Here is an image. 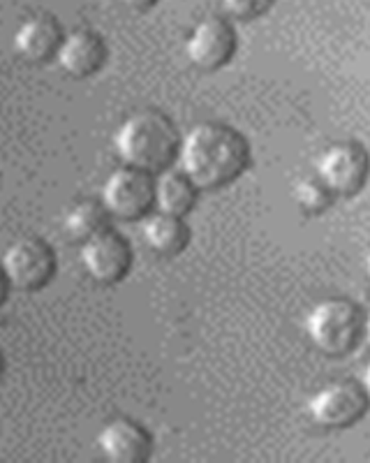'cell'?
I'll list each match as a JSON object with an SVG mask.
<instances>
[{
	"instance_id": "obj_12",
	"label": "cell",
	"mask_w": 370,
	"mask_h": 463,
	"mask_svg": "<svg viewBox=\"0 0 370 463\" xmlns=\"http://www.w3.org/2000/svg\"><path fill=\"white\" fill-rule=\"evenodd\" d=\"M63 35V28L51 14H32L26 22L19 24L14 37H12V44L23 61L42 65L56 56Z\"/></svg>"
},
{
	"instance_id": "obj_6",
	"label": "cell",
	"mask_w": 370,
	"mask_h": 463,
	"mask_svg": "<svg viewBox=\"0 0 370 463\" xmlns=\"http://www.w3.org/2000/svg\"><path fill=\"white\" fill-rule=\"evenodd\" d=\"M306 411L319 429H349L368 411V394L361 384L338 380L319 387L308 399Z\"/></svg>"
},
{
	"instance_id": "obj_1",
	"label": "cell",
	"mask_w": 370,
	"mask_h": 463,
	"mask_svg": "<svg viewBox=\"0 0 370 463\" xmlns=\"http://www.w3.org/2000/svg\"><path fill=\"white\" fill-rule=\"evenodd\" d=\"M176 160L197 190H217L250 167L248 139L225 123H199L180 137Z\"/></svg>"
},
{
	"instance_id": "obj_3",
	"label": "cell",
	"mask_w": 370,
	"mask_h": 463,
	"mask_svg": "<svg viewBox=\"0 0 370 463\" xmlns=\"http://www.w3.org/2000/svg\"><path fill=\"white\" fill-rule=\"evenodd\" d=\"M365 316L349 299H324L306 317V336L327 357H345L361 343Z\"/></svg>"
},
{
	"instance_id": "obj_11",
	"label": "cell",
	"mask_w": 370,
	"mask_h": 463,
	"mask_svg": "<svg viewBox=\"0 0 370 463\" xmlns=\"http://www.w3.org/2000/svg\"><path fill=\"white\" fill-rule=\"evenodd\" d=\"M53 58L65 74L74 80H86L90 74L100 72V68L105 65L106 44L100 33L77 28L72 33H65Z\"/></svg>"
},
{
	"instance_id": "obj_13",
	"label": "cell",
	"mask_w": 370,
	"mask_h": 463,
	"mask_svg": "<svg viewBox=\"0 0 370 463\" xmlns=\"http://www.w3.org/2000/svg\"><path fill=\"white\" fill-rule=\"evenodd\" d=\"M142 221L143 241L153 253L162 255V258H174V255L183 253L190 243V230L183 218L155 211L151 216H143Z\"/></svg>"
},
{
	"instance_id": "obj_2",
	"label": "cell",
	"mask_w": 370,
	"mask_h": 463,
	"mask_svg": "<svg viewBox=\"0 0 370 463\" xmlns=\"http://www.w3.org/2000/svg\"><path fill=\"white\" fill-rule=\"evenodd\" d=\"M180 135L174 121L162 111H134L116 128L114 148L123 165L158 174L170 167L179 153Z\"/></svg>"
},
{
	"instance_id": "obj_9",
	"label": "cell",
	"mask_w": 370,
	"mask_h": 463,
	"mask_svg": "<svg viewBox=\"0 0 370 463\" xmlns=\"http://www.w3.org/2000/svg\"><path fill=\"white\" fill-rule=\"evenodd\" d=\"M236 47L232 24L222 16H207L185 37V58L201 72H216L232 61Z\"/></svg>"
},
{
	"instance_id": "obj_10",
	"label": "cell",
	"mask_w": 370,
	"mask_h": 463,
	"mask_svg": "<svg viewBox=\"0 0 370 463\" xmlns=\"http://www.w3.org/2000/svg\"><path fill=\"white\" fill-rule=\"evenodd\" d=\"M96 445L111 463H143L153 452L151 433L130 417H114L102 424Z\"/></svg>"
},
{
	"instance_id": "obj_20",
	"label": "cell",
	"mask_w": 370,
	"mask_h": 463,
	"mask_svg": "<svg viewBox=\"0 0 370 463\" xmlns=\"http://www.w3.org/2000/svg\"><path fill=\"white\" fill-rule=\"evenodd\" d=\"M3 375H5V357L0 353V380H3Z\"/></svg>"
},
{
	"instance_id": "obj_7",
	"label": "cell",
	"mask_w": 370,
	"mask_h": 463,
	"mask_svg": "<svg viewBox=\"0 0 370 463\" xmlns=\"http://www.w3.org/2000/svg\"><path fill=\"white\" fill-rule=\"evenodd\" d=\"M315 176L331 195H356L368 179V153L355 142L333 144L315 163Z\"/></svg>"
},
{
	"instance_id": "obj_15",
	"label": "cell",
	"mask_w": 370,
	"mask_h": 463,
	"mask_svg": "<svg viewBox=\"0 0 370 463\" xmlns=\"http://www.w3.org/2000/svg\"><path fill=\"white\" fill-rule=\"evenodd\" d=\"M106 221H109V213H106L100 202L84 200L79 204H74L65 213L63 230L68 234V239L81 243L93 237V234H97V232L105 230Z\"/></svg>"
},
{
	"instance_id": "obj_16",
	"label": "cell",
	"mask_w": 370,
	"mask_h": 463,
	"mask_svg": "<svg viewBox=\"0 0 370 463\" xmlns=\"http://www.w3.org/2000/svg\"><path fill=\"white\" fill-rule=\"evenodd\" d=\"M291 195H294L296 206H299L303 213H310V216L327 211L328 204L333 202V195L318 176H303V179L296 181Z\"/></svg>"
},
{
	"instance_id": "obj_19",
	"label": "cell",
	"mask_w": 370,
	"mask_h": 463,
	"mask_svg": "<svg viewBox=\"0 0 370 463\" xmlns=\"http://www.w3.org/2000/svg\"><path fill=\"white\" fill-rule=\"evenodd\" d=\"M7 295H10V283H7L5 274H3V269H0V306L5 304Z\"/></svg>"
},
{
	"instance_id": "obj_4",
	"label": "cell",
	"mask_w": 370,
	"mask_h": 463,
	"mask_svg": "<svg viewBox=\"0 0 370 463\" xmlns=\"http://www.w3.org/2000/svg\"><path fill=\"white\" fill-rule=\"evenodd\" d=\"M10 289L37 292L49 285L59 271V260L53 248L40 237H22L12 241L0 258Z\"/></svg>"
},
{
	"instance_id": "obj_8",
	"label": "cell",
	"mask_w": 370,
	"mask_h": 463,
	"mask_svg": "<svg viewBox=\"0 0 370 463\" xmlns=\"http://www.w3.org/2000/svg\"><path fill=\"white\" fill-rule=\"evenodd\" d=\"M81 267L100 285L121 283L133 269V246L123 234L105 227L81 241Z\"/></svg>"
},
{
	"instance_id": "obj_18",
	"label": "cell",
	"mask_w": 370,
	"mask_h": 463,
	"mask_svg": "<svg viewBox=\"0 0 370 463\" xmlns=\"http://www.w3.org/2000/svg\"><path fill=\"white\" fill-rule=\"evenodd\" d=\"M118 3H121L123 7H127V10L143 12V10H151L158 0H118Z\"/></svg>"
},
{
	"instance_id": "obj_17",
	"label": "cell",
	"mask_w": 370,
	"mask_h": 463,
	"mask_svg": "<svg viewBox=\"0 0 370 463\" xmlns=\"http://www.w3.org/2000/svg\"><path fill=\"white\" fill-rule=\"evenodd\" d=\"M220 3L222 10L238 22H253L273 5V0H220Z\"/></svg>"
},
{
	"instance_id": "obj_14",
	"label": "cell",
	"mask_w": 370,
	"mask_h": 463,
	"mask_svg": "<svg viewBox=\"0 0 370 463\" xmlns=\"http://www.w3.org/2000/svg\"><path fill=\"white\" fill-rule=\"evenodd\" d=\"M197 193L199 190L188 181V176L180 169L179 172L162 169V172H158V179L153 181V206L162 213L183 218L195 206Z\"/></svg>"
},
{
	"instance_id": "obj_5",
	"label": "cell",
	"mask_w": 370,
	"mask_h": 463,
	"mask_svg": "<svg viewBox=\"0 0 370 463\" xmlns=\"http://www.w3.org/2000/svg\"><path fill=\"white\" fill-rule=\"evenodd\" d=\"M102 206L118 221H142L153 209V179L134 167L114 169L102 184Z\"/></svg>"
}]
</instances>
